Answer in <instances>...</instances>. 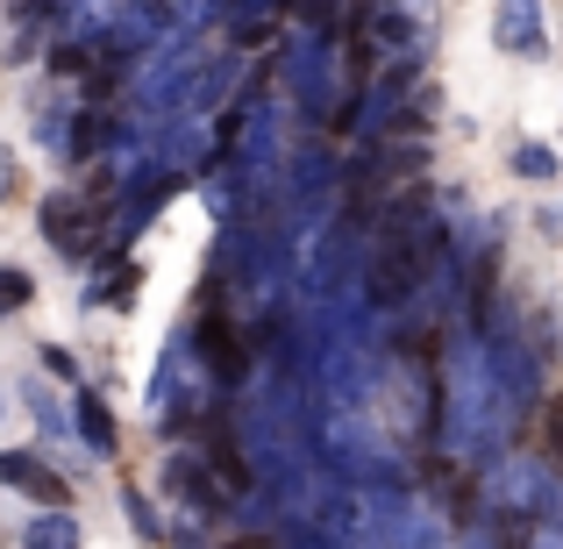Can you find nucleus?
I'll return each mask as SVG.
<instances>
[{"label":"nucleus","instance_id":"423d86ee","mask_svg":"<svg viewBox=\"0 0 563 549\" xmlns=\"http://www.w3.org/2000/svg\"><path fill=\"white\" fill-rule=\"evenodd\" d=\"M79 436H86V450H93V457H114V450H122L114 414H108V399H100V393H79Z\"/></svg>","mask_w":563,"mask_h":549},{"label":"nucleus","instance_id":"2eb2a0df","mask_svg":"<svg viewBox=\"0 0 563 549\" xmlns=\"http://www.w3.org/2000/svg\"><path fill=\"white\" fill-rule=\"evenodd\" d=\"M29 407H36V421L57 436V407H51V393H43V385H29Z\"/></svg>","mask_w":563,"mask_h":549},{"label":"nucleus","instance_id":"0eeeda50","mask_svg":"<svg viewBox=\"0 0 563 549\" xmlns=\"http://www.w3.org/2000/svg\"><path fill=\"white\" fill-rule=\"evenodd\" d=\"M129 300H136V264L108 257V264H100V278H93V307H129Z\"/></svg>","mask_w":563,"mask_h":549},{"label":"nucleus","instance_id":"9b49d317","mask_svg":"<svg viewBox=\"0 0 563 549\" xmlns=\"http://www.w3.org/2000/svg\"><path fill=\"white\" fill-rule=\"evenodd\" d=\"M8 307H29V272L0 264V315H8Z\"/></svg>","mask_w":563,"mask_h":549},{"label":"nucleus","instance_id":"f03ea898","mask_svg":"<svg viewBox=\"0 0 563 549\" xmlns=\"http://www.w3.org/2000/svg\"><path fill=\"white\" fill-rule=\"evenodd\" d=\"M36 221H43V243H51V250H71V257L93 250V207L71 200V193H51Z\"/></svg>","mask_w":563,"mask_h":549},{"label":"nucleus","instance_id":"f3484780","mask_svg":"<svg viewBox=\"0 0 563 549\" xmlns=\"http://www.w3.org/2000/svg\"><path fill=\"white\" fill-rule=\"evenodd\" d=\"M0 51H8V43H0Z\"/></svg>","mask_w":563,"mask_h":549},{"label":"nucleus","instance_id":"f8f14e48","mask_svg":"<svg viewBox=\"0 0 563 549\" xmlns=\"http://www.w3.org/2000/svg\"><path fill=\"white\" fill-rule=\"evenodd\" d=\"M286 14L300 29H321V22H335V0H286Z\"/></svg>","mask_w":563,"mask_h":549},{"label":"nucleus","instance_id":"dca6fc26","mask_svg":"<svg viewBox=\"0 0 563 549\" xmlns=\"http://www.w3.org/2000/svg\"><path fill=\"white\" fill-rule=\"evenodd\" d=\"M14 193V165H8V151H0V200Z\"/></svg>","mask_w":563,"mask_h":549},{"label":"nucleus","instance_id":"9d476101","mask_svg":"<svg viewBox=\"0 0 563 549\" xmlns=\"http://www.w3.org/2000/svg\"><path fill=\"white\" fill-rule=\"evenodd\" d=\"M514 172H521V179H556V151L550 143H521V151H514Z\"/></svg>","mask_w":563,"mask_h":549},{"label":"nucleus","instance_id":"ddd939ff","mask_svg":"<svg viewBox=\"0 0 563 549\" xmlns=\"http://www.w3.org/2000/svg\"><path fill=\"white\" fill-rule=\"evenodd\" d=\"M43 371H51V378H65V385H79V364H71L65 343H43Z\"/></svg>","mask_w":563,"mask_h":549},{"label":"nucleus","instance_id":"39448f33","mask_svg":"<svg viewBox=\"0 0 563 549\" xmlns=\"http://www.w3.org/2000/svg\"><path fill=\"white\" fill-rule=\"evenodd\" d=\"M114 143H122V122L93 100V108L71 122V157H100V151H114Z\"/></svg>","mask_w":563,"mask_h":549},{"label":"nucleus","instance_id":"f257e3e1","mask_svg":"<svg viewBox=\"0 0 563 549\" xmlns=\"http://www.w3.org/2000/svg\"><path fill=\"white\" fill-rule=\"evenodd\" d=\"M165 493L179 499V507H192V514H207V521H214V514H229V493H235V485L221 479L207 457L172 450V457H165Z\"/></svg>","mask_w":563,"mask_h":549},{"label":"nucleus","instance_id":"7ed1b4c3","mask_svg":"<svg viewBox=\"0 0 563 549\" xmlns=\"http://www.w3.org/2000/svg\"><path fill=\"white\" fill-rule=\"evenodd\" d=\"M0 485H14V493H29L36 507H65V499H71V485L57 479V471L43 464L36 450H0Z\"/></svg>","mask_w":563,"mask_h":549},{"label":"nucleus","instance_id":"1a4fd4ad","mask_svg":"<svg viewBox=\"0 0 563 549\" xmlns=\"http://www.w3.org/2000/svg\"><path fill=\"white\" fill-rule=\"evenodd\" d=\"M29 542H36V549H57V542H79V521H71V514H43V521L36 528H29Z\"/></svg>","mask_w":563,"mask_h":549},{"label":"nucleus","instance_id":"20e7f679","mask_svg":"<svg viewBox=\"0 0 563 549\" xmlns=\"http://www.w3.org/2000/svg\"><path fill=\"white\" fill-rule=\"evenodd\" d=\"M499 51H514V57H542L550 51L542 0H499Z\"/></svg>","mask_w":563,"mask_h":549},{"label":"nucleus","instance_id":"4468645a","mask_svg":"<svg viewBox=\"0 0 563 549\" xmlns=\"http://www.w3.org/2000/svg\"><path fill=\"white\" fill-rule=\"evenodd\" d=\"M122 499H129V521H136L143 536H165V521L151 514V499H143V493H122Z\"/></svg>","mask_w":563,"mask_h":549},{"label":"nucleus","instance_id":"6e6552de","mask_svg":"<svg viewBox=\"0 0 563 549\" xmlns=\"http://www.w3.org/2000/svg\"><path fill=\"white\" fill-rule=\"evenodd\" d=\"M229 36H235V51H264V43H286V36H278V22H272L264 8L229 14Z\"/></svg>","mask_w":563,"mask_h":549}]
</instances>
